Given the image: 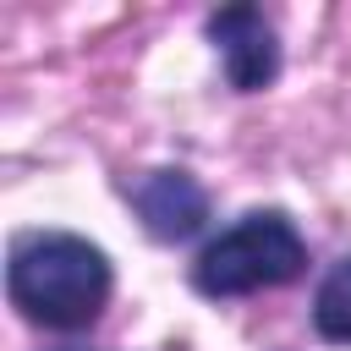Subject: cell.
<instances>
[{
    "label": "cell",
    "instance_id": "obj_2",
    "mask_svg": "<svg viewBox=\"0 0 351 351\" xmlns=\"http://www.w3.org/2000/svg\"><path fill=\"white\" fill-rule=\"evenodd\" d=\"M302 263H307V247H302L296 225H291L280 208H263V214L236 219L225 236H214V241L197 252L192 285H197L203 296H247V291L296 280Z\"/></svg>",
    "mask_w": 351,
    "mask_h": 351
},
{
    "label": "cell",
    "instance_id": "obj_5",
    "mask_svg": "<svg viewBox=\"0 0 351 351\" xmlns=\"http://www.w3.org/2000/svg\"><path fill=\"white\" fill-rule=\"evenodd\" d=\"M313 324H318L324 340L351 346V258H340V263L324 274V285H318V296H313Z\"/></svg>",
    "mask_w": 351,
    "mask_h": 351
},
{
    "label": "cell",
    "instance_id": "obj_3",
    "mask_svg": "<svg viewBox=\"0 0 351 351\" xmlns=\"http://www.w3.org/2000/svg\"><path fill=\"white\" fill-rule=\"evenodd\" d=\"M208 38L225 60V77L236 93H258L274 82L280 71V44H274V27L258 5H225L208 16Z\"/></svg>",
    "mask_w": 351,
    "mask_h": 351
},
{
    "label": "cell",
    "instance_id": "obj_1",
    "mask_svg": "<svg viewBox=\"0 0 351 351\" xmlns=\"http://www.w3.org/2000/svg\"><path fill=\"white\" fill-rule=\"evenodd\" d=\"M5 291L22 318L44 329H88L110 302V258L66 230H38L11 247Z\"/></svg>",
    "mask_w": 351,
    "mask_h": 351
},
{
    "label": "cell",
    "instance_id": "obj_4",
    "mask_svg": "<svg viewBox=\"0 0 351 351\" xmlns=\"http://www.w3.org/2000/svg\"><path fill=\"white\" fill-rule=\"evenodd\" d=\"M132 203H137L148 236H159V241H186L208 219V192L186 170H154V176H143L132 186Z\"/></svg>",
    "mask_w": 351,
    "mask_h": 351
}]
</instances>
